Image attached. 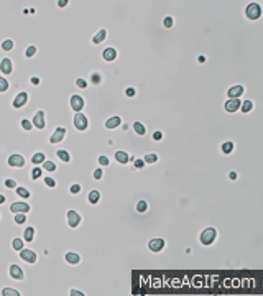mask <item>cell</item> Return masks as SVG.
<instances>
[{
    "instance_id": "6da1fadb",
    "label": "cell",
    "mask_w": 263,
    "mask_h": 296,
    "mask_svg": "<svg viewBox=\"0 0 263 296\" xmlns=\"http://www.w3.org/2000/svg\"><path fill=\"white\" fill-rule=\"evenodd\" d=\"M245 13H247V18H250V20L260 18V16H261V7H260V3H250V5H247Z\"/></svg>"
},
{
    "instance_id": "7a4b0ae2",
    "label": "cell",
    "mask_w": 263,
    "mask_h": 296,
    "mask_svg": "<svg viewBox=\"0 0 263 296\" xmlns=\"http://www.w3.org/2000/svg\"><path fill=\"white\" fill-rule=\"evenodd\" d=\"M214 240H215V229H214V227L205 229L202 234H201V242L204 243V245H210Z\"/></svg>"
},
{
    "instance_id": "3957f363",
    "label": "cell",
    "mask_w": 263,
    "mask_h": 296,
    "mask_svg": "<svg viewBox=\"0 0 263 296\" xmlns=\"http://www.w3.org/2000/svg\"><path fill=\"white\" fill-rule=\"evenodd\" d=\"M74 127H76L77 130L87 129V119H85L81 112H76V115H74Z\"/></svg>"
},
{
    "instance_id": "277c9868",
    "label": "cell",
    "mask_w": 263,
    "mask_h": 296,
    "mask_svg": "<svg viewBox=\"0 0 263 296\" xmlns=\"http://www.w3.org/2000/svg\"><path fill=\"white\" fill-rule=\"evenodd\" d=\"M10 211L15 212V214H18V212L26 214L28 211H30V206H28L26 202H13V204L10 206Z\"/></svg>"
},
{
    "instance_id": "5b68a950",
    "label": "cell",
    "mask_w": 263,
    "mask_h": 296,
    "mask_svg": "<svg viewBox=\"0 0 263 296\" xmlns=\"http://www.w3.org/2000/svg\"><path fill=\"white\" fill-rule=\"evenodd\" d=\"M64 135H66V129H62V127H58V129L54 130V133L49 137V142L51 143H59L62 138H64Z\"/></svg>"
},
{
    "instance_id": "8992f818",
    "label": "cell",
    "mask_w": 263,
    "mask_h": 296,
    "mask_svg": "<svg viewBox=\"0 0 263 296\" xmlns=\"http://www.w3.org/2000/svg\"><path fill=\"white\" fill-rule=\"evenodd\" d=\"M79 222H81V216H79L76 211L67 212V224H69V227H77Z\"/></svg>"
},
{
    "instance_id": "52a82bcc",
    "label": "cell",
    "mask_w": 263,
    "mask_h": 296,
    "mask_svg": "<svg viewBox=\"0 0 263 296\" xmlns=\"http://www.w3.org/2000/svg\"><path fill=\"white\" fill-rule=\"evenodd\" d=\"M20 257H21V260H25V262H28V263H35L36 262V253L33 250H23V248H21Z\"/></svg>"
},
{
    "instance_id": "ba28073f",
    "label": "cell",
    "mask_w": 263,
    "mask_h": 296,
    "mask_svg": "<svg viewBox=\"0 0 263 296\" xmlns=\"http://www.w3.org/2000/svg\"><path fill=\"white\" fill-rule=\"evenodd\" d=\"M71 107H72V110H76V112H81L82 107H84V99L81 96H72L71 97Z\"/></svg>"
},
{
    "instance_id": "9c48e42d",
    "label": "cell",
    "mask_w": 263,
    "mask_h": 296,
    "mask_svg": "<svg viewBox=\"0 0 263 296\" xmlns=\"http://www.w3.org/2000/svg\"><path fill=\"white\" fill-rule=\"evenodd\" d=\"M33 125L36 127V129L43 130L44 129V112L43 110H38L35 114V119H33Z\"/></svg>"
},
{
    "instance_id": "30bf717a",
    "label": "cell",
    "mask_w": 263,
    "mask_h": 296,
    "mask_svg": "<svg viewBox=\"0 0 263 296\" xmlns=\"http://www.w3.org/2000/svg\"><path fill=\"white\" fill-rule=\"evenodd\" d=\"M240 106H242V102H240L238 99H228V101L225 102L224 109L227 110V112H235L237 109H240Z\"/></svg>"
},
{
    "instance_id": "8fae6325",
    "label": "cell",
    "mask_w": 263,
    "mask_h": 296,
    "mask_svg": "<svg viewBox=\"0 0 263 296\" xmlns=\"http://www.w3.org/2000/svg\"><path fill=\"white\" fill-rule=\"evenodd\" d=\"M8 165L10 166H15V168H21L25 165V158L21 155H12L8 158Z\"/></svg>"
},
{
    "instance_id": "7c38bea8",
    "label": "cell",
    "mask_w": 263,
    "mask_h": 296,
    "mask_svg": "<svg viewBox=\"0 0 263 296\" xmlns=\"http://www.w3.org/2000/svg\"><path fill=\"white\" fill-rule=\"evenodd\" d=\"M26 101H28V94H26V92H20V94L13 99V107H15V109L23 107L25 104H26Z\"/></svg>"
},
{
    "instance_id": "4fadbf2b",
    "label": "cell",
    "mask_w": 263,
    "mask_h": 296,
    "mask_svg": "<svg viewBox=\"0 0 263 296\" xmlns=\"http://www.w3.org/2000/svg\"><path fill=\"white\" fill-rule=\"evenodd\" d=\"M148 247H150L151 252H159L164 247V240L163 239H151L150 243H148Z\"/></svg>"
},
{
    "instance_id": "5bb4252c",
    "label": "cell",
    "mask_w": 263,
    "mask_h": 296,
    "mask_svg": "<svg viewBox=\"0 0 263 296\" xmlns=\"http://www.w3.org/2000/svg\"><path fill=\"white\" fill-rule=\"evenodd\" d=\"M12 69H13V64H12V61H10L8 58H3V59L0 61V71H2L3 74H10Z\"/></svg>"
},
{
    "instance_id": "9a60e30c",
    "label": "cell",
    "mask_w": 263,
    "mask_h": 296,
    "mask_svg": "<svg viewBox=\"0 0 263 296\" xmlns=\"http://www.w3.org/2000/svg\"><path fill=\"white\" fill-rule=\"evenodd\" d=\"M10 276L13 278V280H23V271L18 265H12L10 266Z\"/></svg>"
},
{
    "instance_id": "2e32d148",
    "label": "cell",
    "mask_w": 263,
    "mask_h": 296,
    "mask_svg": "<svg viewBox=\"0 0 263 296\" xmlns=\"http://www.w3.org/2000/svg\"><path fill=\"white\" fill-rule=\"evenodd\" d=\"M242 94H243V87H242V86H233V87H230L228 92H227V96L230 99H238Z\"/></svg>"
},
{
    "instance_id": "e0dca14e",
    "label": "cell",
    "mask_w": 263,
    "mask_h": 296,
    "mask_svg": "<svg viewBox=\"0 0 263 296\" xmlns=\"http://www.w3.org/2000/svg\"><path fill=\"white\" fill-rule=\"evenodd\" d=\"M102 58H104L105 61H113L117 58V51L113 48H107V49H104V53H102Z\"/></svg>"
},
{
    "instance_id": "ac0fdd59",
    "label": "cell",
    "mask_w": 263,
    "mask_h": 296,
    "mask_svg": "<svg viewBox=\"0 0 263 296\" xmlns=\"http://www.w3.org/2000/svg\"><path fill=\"white\" fill-rule=\"evenodd\" d=\"M66 262L71 263V265H77L79 262H81V257H79L77 253H74V252H67L66 253Z\"/></svg>"
},
{
    "instance_id": "d6986e66",
    "label": "cell",
    "mask_w": 263,
    "mask_h": 296,
    "mask_svg": "<svg viewBox=\"0 0 263 296\" xmlns=\"http://www.w3.org/2000/svg\"><path fill=\"white\" fill-rule=\"evenodd\" d=\"M120 124H122V119L120 117H110L105 122V127L107 129H115V127H118Z\"/></svg>"
},
{
    "instance_id": "ffe728a7",
    "label": "cell",
    "mask_w": 263,
    "mask_h": 296,
    "mask_svg": "<svg viewBox=\"0 0 263 296\" xmlns=\"http://www.w3.org/2000/svg\"><path fill=\"white\" fill-rule=\"evenodd\" d=\"M105 38H107V30H99V33H97L95 36L92 38V43H94V45H99V43L104 41Z\"/></svg>"
},
{
    "instance_id": "44dd1931",
    "label": "cell",
    "mask_w": 263,
    "mask_h": 296,
    "mask_svg": "<svg viewBox=\"0 0 263 296\" xmlns=\"http://www.w3.org/2000/svg\"><path fill=\"white\" fill-rule=\"evenodd\" d=\"M115 160L118 161V163L125 165V163H128V155L125 153V152H117V153H115Z\"/></svg>"
},
{
    "instance_id": "7402d4cb",
    "label": "cell",
    "mask_w": 263,
    "mask_h": 296,
    "mask_svg": "<svg viewBox=\"0 0 263 296\" xmlns=\"http://www.w3.org/2000/svg\"><path fill=\"white\" fill-rule=\"evenodd\" d=\"M133 129H135V132L138 133V135H145V133H146V129H145V125L141 124V122H135Z\"/></svg>"
},
{
    "instance_id": "603a6c76",
    "label": "cell",
    "mask_w": 263,
    "mask_h": 296,
    "mask_svg": "<svg viewBox=\"0 0 263 296\" xmlns=\"http://www.w3.org/2000/svg\"><path fill=\"white\" fill-rule=\"evenodd\" d=\"M44 161H46V160H44L43 153H35V155H33V158H31L33 165H39V163H44Z\"/></svg>"
},
{
    "instance_id": "cb8c5ba5",
    "label": "cell",
    "mask_w": 263,
    "mask_h": 296,
    "mask_svg": "<svg viewBox=\"0 0 263 296\" xmlns=\"http://www.w3.org/2000/svg\"><path fill=\"white\" fill-rule=\"evenodd\" d=\"M99 197H100V194L97 193V191H90L89 193V202L90 204H97V202H99Z\"/></svg>"
},
{
    "instance_id": "d4e9b609",
    "label": "cell",
    "mask_w": 263,
    "mask_h": 296,
    "mask_svg": "<svg viewBox=\"0 0 263 296\" xmlns=\"http://www.w3.org/2000/svg\"><path fill=\"white\" fill-rule=\"evenodd\" d=\"M58 158L62 160L64 163H67V161L71 160V156H69V153H67V152H64V150H58Z\"/></svg>"
},
{
    "instance_id": "484cf974",
    "label": "cell",
    "mask_w": 263,
    "mask_h": 296,
    "mask_svg": "<svg viewBox=\"0 0 263 296\" xmlns=\"http://www.w3.org/2000/svg\"><path fill=\"white\" fill-rule=\"evenodd\" d=\"M33 234H35V230H33V227H26L25 234H23L25 240H26V242H31V240H33Z\"/></svg>"
},
{
    "instance_id": "4316f807",
    "label": "cell",
    "mask_w": 263,
    "mask_h": 296,
    "mask_svg": "<svg viewBox=\"0 0 263 296\" xmlns=\"http://www.w3.org/2000/svg\"><path fill=\"white\" fill-rule=\"evenodd\" d=\"M2 294H3V296H18L20 293L16 291V289H13V288H3V289H2Z\"/></svg>"
},
{
    "instance_id": "83f0119b",
    "label": "cell",
    "mask_w": 263,
    "mask_h": 296,
    "mask_svg": "<svg viewBox=\"0 0 263 296\" xmlns=\"http://www.w3.org/2000/svg\"><path fill=\"white\" fill-rule=\"evenodd\" d=\"M16 194L20 197H23V199H28V197H30V191L25 189V188H16Z\"/></svg>"
},
{
    "instance_id": "f1b7e54d",
    "label": "cell",
    "mask_w": 263,
    "mask_h": 296,
    "mask_svg": "<svg viewBox=\"0 0 263 296\" xmlns=\"http://www.w3.org/2000/svg\"><path fill=\"white\" fill-rule=\"evenodd\" d=\"M233 150V143L232 142H225V143H222V152H224L225 155L227 153H230Z\"/></svg>"
},
{
    "instance_id": "f546056e",
    "label": "cell",
    "mask_w": 263,
    "mask_h": 296,
    "mask_svg": "<svg viewBox=\"0 0 263 296\" xmlns=\"http://www.w3.org/2000/svg\"><path fill=\"white\" fill-rule=\"evenodd\" d=\"M2 49H3V51L13 49V41H12V40H5V41L2 43Z\"/></svg>"
},
{
    "instance_id": "4dcf8cb0",
    "label": "cell",
    "mask_w": 263,
    "mask_h": 296,
    "mask_svg": "<svg viewBox=\"0 0 263 296\" xmlns=\"http://www.w3.org/2000/svg\"><path fill=\"white\" fill-rule=\"evenodd\" d=\"M240 109H242V112H250V110L253 109V104H251L250 101H245L242 106H240Z\"/></svg>"
},
{
    "instance_id": "1f68e13d",
    "label": "cell",
    "mask_w": 263,
    "mask_h": 296,
    "mask_svg": "<svg viewBox=\"0 0 263 296\" xmlns=\"http://www.w3.org/2000/svg\"><path fill=\"white\" fill-rule=\"evenodd\" d=\"M12 247L15 248V250H21L23 248V240H20V239H13V242H12Z\"/></svg>"
},
{
    "instance_id": "d6a6232c",
    "label": "cell",
    "mask_w": 263,
    "mask_h": 296,
    "mask_svg": "<svg viewBox=\"0 0 263 296\" xmlns=\"http://www.w3.org/2000/svg\"><path fill=\"white\" fill-rule=\"evenodd\" d=\"M145 163H156V161H158V156L155 155V153H150V155H146L145 156Z\"/></svg>"
},
{
    "instance_id": "836d02e7",
    "label": "cell",
    "mask_w": 263,
    "mask_h": 296,
    "mask_svg": "<svg viewBox=\"0 0 263 296\" xmlns=\"http://www.w3.org/2000/svg\"><path fill=\"white\" fill-rule=\"evenodd\" d=\"M43 168H44L46 171H54V170H56V165L53 163V161H44V163H43Z\"/></svg>"
},
{
    "instance_id": "e575fe53",
    "label": "cell",
    "mask_w": 263,
    "mask_h": 296,
    "mask_svg": "<svg viewBox=\"0 0 263 296\" xmlns=\"http://www.w3.org/2000/svg\"><path fill=\"white\" fill-rule=\"evenodd\" d=\"M25 220H26V216H25L23 212H18V214L15 216V222H16V224H23Z\"/></svg>"
},
{
    "instance_id": "d590c367",
    "label": "cell",
    "mask_w": 263,
    "mask_h": 296,
    "mask_svg": "<svg viewBox=\"0 0 263 296\" xmlns=\"http://www.w3.org/2000/svg\"><path fill=\"white\" fill-rule=\"evenodd\" d=\"M35 53H36V48H35V46H28L26 51H25V56H26V58H31V56H35Z\"/></svg>"
},
{
    "instance_id": "8d00e7d4",
    "label": "cell",
    "mask_w": 263,
    "mask_h": 296,
    "mask_svg": "<svg viewBox=\"0 0 263 296\" xmlns=\"http://www.w3.org/2000/svg\"><path fill=\"white\" fill-rule=\"evenodd\" d=\"M146 202L145 201H138V204H136V211H138V212H145L146 211Z\"/></svg>"
},
{
    "instance_id": "74e56055",
    "label": "cell",
    "mask_w": 263,
    "mask_h": 296,
    "mask_svg": "<svg viewBox=\"0 0 263 296\" xmlns=\"http://www.w3.org/2000/svg\"><path fill=\"white\" fill-rule=\"evenodd\" d=\"M7 89H8V82L3 78H0V92H5Z\"/></svg>"
},
{
    "instance_id": "f35d334b",
    "label": "cell",
    "mask_w": 263,
    "mask_h": 296,
    "mask_svg": "<svg viewBox=\"0 0 263 296\" xmlns=\"http://www.w3.org/2000/svg\"><path fill=\"white\" fill-rule=\"evenodd\" d=\"M21 127H23V129H25V130H31V127H33V124H31V122H30V120H26V119H23V120H21Z\"/></svg>"
},
{
    "instance_id": "ab89813d",
    "label": "cell",
    "mask_w": 263,
    "mask_h": 296,
    "mask_svg": "<svg viewBox=\"0 0 263 296\" xmlns=\"http://www.w3.org/2000/svg\"><path fill=\"white\" fill-rule=\"evenodd\" d=\"M90 79H92V82H94V84H100V81H102L100 74H97V73H94L92 76H90Z\"/></svg>"
},
{
    "instance_id": "60d3db41",
    "label": "cell",
    "mask_w": 263,
    "mask_h": 296,
    "mask_svg": "<svg viewBox=\"0 0 263 296\" xmlns=\"http://www.w3.org/2000/svg\"><path fill=\"white\" fill-rule=\"evenodd\" d=\"M44 184H46V186H49V188H54L56 186V181L53 178H44Z\"/></svg>"
},
{
    "instance_id": "b9f144b4",
    "label": "cell",
    "mask_w": 263,
    "mask_h": 296,
    "mask_svg": "<svg viewBox=\"0 0 263 296\" xmlns=\"http://www.w3.org/2000/svg\"><path fill=\"white\" fill-rule=\"evenodd\" d=\"M5 186H7L8 189H13V188H16L15 179H7V181H5Z\"/></svg>"
},
{
    "instance_id": "7bdbcfd3",
    "label": "cell",
    "mask_w": 263,
    "mask_h": 296,
    "mask_svg": "<svg viewBox=\"0 0 263 296\" xmlns=\"http://www.w3.org/2000/svg\"><path fill=\"white\" fill-rule=\"evenodd\" d=\"M39 176H41V170H39V168H35V170L31 171V178H33V179H38Z\"/></svg>"
},
{
    "instance_id": "ee69618b",
    "label": "cell",
    "mask_w": 263,
    "mask_h": 296,
    "mask_svg": "<svg viewBox=\"0 0 263 296\" xmlns=\"http://www.w3.org/2000/svg\"><path fill=\"white\" fill-rule=\"evenodd\" d=\"M76 84H77L81 89H85V87H87V82H85L84 79H77V81H76Z\"/></svg>"
},
{
    "instance_id": "f6af8a7d",
    "label": "cell",
    "mask_w": 263,
    "mask_h": 296,
    "mask_svg": "<svg viewBox=\"0 0 263 296\" xmlns=\"http://www.w3.org/2000/svg\"><path fill=\"white\" fill-rule=\"evenodd\" d=\"M164 26H166V28L173 26V18H171V16H166V18H164Z\"/></svg>"
},
{
    "instance_id": "bcb514c9",
    "label": "cell",
    "mask_w": 263,
    "mask_h": 296,
    "mask_svg": "<svg viewBox=\"0 0 263 296\" xmlns=\"http://www.w3.org/2000/svg\"><path fill=\"white\" fill-rule=\"evenodd\" d=\"M79 191H81V186H79V184H72V186H71V193L72 194H77Z\"/></svg>"
},
{
    "instance_id": "7dc6e473",
    "label": "cell",
    "mask_w": 263,
    "mask_h": 296,
    "mask_svg": "<svg viewBox=\"0 0 263 296\" xmlns=\"http://www.w3.org/2000/svg\"><path fill=\"white\" fill-rule=\"evenodd\" d=\"M99 163H100L102 166H107V165H108V158H107V156H100V158H99Z\"/></svg>"
},
{
    "instance_id": "c3c4849f",
    "label": "cell",
    "mask_w": 263,
    "mask_h": 296,
    "mask_svg": "<svg viewBox=\"0 0 263 296\" xmlns=\"http://www.w3.org/2000/svg\"><path fill=\"white\" fill-rule=\"evenodd\" d=\"M153 138H155L156 142L161 140V138H163V133H161V132H155V133H153Z\"/></svg>"
},
{
    "instance_id": "681fc988",
    "label": "cell",
    "mask_w": 263,
    "mask_h": 296,
    "mask_svg": "<svg viewBox=\"0 0 263 296\" xmlns=\"http://www.w3.org/2000/svg\"><path fill=\"white\" fill-rule=\"evenodd\" d=\"M71 296H82L84 293L82 291H79V289H71V293H69Z\"/></svg>"
},
{
    "instance_id": "f907efd6",
    "label": "cell",
    "mask_w": 263,
    "mask_h": 296,
    "mask_svg": "<svg viewBox=\"0 0 263 296\" xmlns=\"http://www.w3.org/2000/svg\"><path fill=\"white\" fill-rule=\"evenodd\" d=\"M143 165H145V161H143V160H140V158H138V160H135V166H136V168H143Z\"/></svg>"
},
{
    "instance_id": "816d5d0a",
    "label": "cell",
    "mask_w": 263,
    "mask_h": 296,
    "mask_svg": "<svg viewBox=\"0 0 263 296\" xmlns=\"http://www.w3.org/2000/svg\"><path fill=\"white\" fill-rule=\"evenodd\" d=\"M125 94H127L128 97H133V96H135V89H133V87H128V89H127V92H125Z\"/></svg>"
},
{
    "instance_id": "f5cc1de1",
    "label": "cell",
    "mask_w": 263,
    "mask_h": 296,
    "mask_svg": "<svg viewBox=\"0 0 263 296\" xmlns=\"http://www.w3.org/2000/svg\"><path fill=\"white\" fill-rule=\"evenodd\" d=\"M94 178H95V179H100V178H102V170H95V171H94Z\"/></svg>"
},
{
    "instance_id": "db71d44e",
    "label": "cell",
    "mask_w": 263,
    "mask_h": 296,
    "mask_svg": "<svg viewBox=\"0 0 263 296\" xmlns=\"http://www.w3.org/2000/svg\"><path fill=\"white\" fill-rule=\"evenodd\" d=\"M66 3H67L66 0H59V2H58V5H59L61 8H62V7H66Z\"/></svg>"
},
{
    "instance_id": "11a10c76",
    "label": "cell",
    "mask_w": 263,
    "mask_h": 296,
    "mask_svg": "<svg viewBox=\"0 0 263 296\" xmlns=\"http://www.w3.org/2000/svg\"><path fill=\"white\" fill-rule=\"evenodd\" d=\"M31 82L35 84V86H38V84H39V79H38V78H31Z\"/></svg>"
},
{
    "instance_id": "9f6ffc18",
    "label": "cell",
    "mask_w": 263,
    "mask_h": 296,
    "mask_svg": "<svg viewBox=\"0 0 263 296\" xmlns=\"http://www.w3.org/2000/svg\"><path fill=\"white\" fill-rule=\"evenodd\" d=\"M228 176H230V179H237V173H235V171H232Z\"/></svg>"
},
{
    "instance_id": "6f0895ef",
    "label": "cell",
    "mask_w": 263,
    "mask_h": 296,
    "mask_svg": "<svg viewBox=\"0 0 263 296\" xmlns=\"http://www.w3.org/2000/svg\"><path fill=\"white\" fill-rule=\"evenodd\" d=\"M3 201H5V197H3L2 194H0V204H2V202H3Z\"/></svg>"
}]
</instances>
